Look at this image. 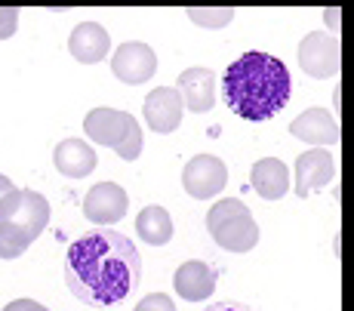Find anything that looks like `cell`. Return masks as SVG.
<instances>
[{
	"label": "cell",
	"mask_w": 354,
	"mask_h": 311,
	"mask_svg": "<svg viewBox=\"0 0 354 311\" xmlns=\"http://www.w3.org/2000/svg\"><path fill=\"white\" fill-rule=\"evenodd\" d=\"M142 259L133 241L114 228H93L65 253V283L84 305L111 308L139 290Z\"/></svg>",
	"instance_id": "1"
},
{
	"label": "cell",
	"mask_w": 354,
	"mask_h": 311,
	"mask_svg": "<svg viewBox=\"0 0 354 311\" xmlns=\"http://www.w3.org/2000/svg\"><path fill=\"white\" fill-rule=\"evenodd\" d=\"M176 93H179L182 105L194 114H207L216 105V74L209 68H188L176 80Z\"/></svg>",
	"instance_id": "12"
},
{
	"label": "cell",
	"mask_w": 354,
	"mask_h": 311,
	"mask_svg": "<svg viewBox=\"0 0 354 311\" xmlns=\"http://www.w3.org/2000/svg\"><path fill=\"white\" fill-rule=\"evenodd\" d=\"M326 22H330L333 31H339V10L333 6V10H326Z\"/></svg>",
	"instance_id": "26"
},
{
	"label": "cell",
	"mask_w": 354,
	"mask_h": 311,
	"mask_svg": "<svg viewBox=\"0 0 354 311\" xmlns=\"http://www.w3.org/2000/svg\"><path fill=\"white\" fill-rule=\"evenodd\" d=\"M250 185L262 200H281L290 191V170L283 160L262 158L250 170Z\"/></svg>",
	"instance_id": "17"
},
{
	"label": "cell",
	"mask_w": 354,
	"mask_h": 311,
	"mask_svg": "<svg viewBox=\"0 0 354 311\" xmlns=\"http://www.w3.org/2000/svg\"><path fill=\"white\" fill-rule=\"evenodd\" d=\"M22 253H25L22 243H16V241L6 238V234H0V259H19Z\"/></svg>",
	"instance_id": "22"
},
{
	"label": "cell",
	"mask_w": 354,
	"mask_h": 311,
	"mask_svg": "<svg viewBox=\"0 0 354 311\" xmlns=\"http://www.w3.org/2000/svg\"><path fill=\"white\" fill-rule=\"evenodd\" d=\"M207 232L216 241V247L228 249V253H250L259 243V225L253 213L237 198H222L209 207Z\"/></svg>",
	"instance_id": "4"
},
{
	"label": "cell",
	"mask_w": 354,
	"mask_h": 311,
	"mask_svg": "<svg viewBox=\"0 0 354 311\" xmlns=\"http://www.w3.org/2000/svg\"><path fill=\"white\" fill-rule=\"evenodd\" d=\"M50 225V204L44 194L31 191V188H12L0 200V234L10 241L22 243L25 249L44 234Z\"/></svg>",
	"instance_id": "3"
},
{
	"label": "cell",
	"mask_w": 354,
	"mask_h": 311,
	"mask_svg": "<svg viewBox=\"0 0 354 311\" xmlns=\"http://www.w3.org/2000/svg\"><path fill=\"white\" fill-rule=\"evenodd\" d=\"M84 130L90 142H96L102 148H111L124 160H136L142 154V148H145L139 120L127 111H118V108H93L84 120Z\"/></svg>",
	"instance_id": "5"
},
{
	"label": "cell",
	"mask_w": 354,
	"mask_h": 311,
	"mask_svg": "<svg viewBox=\"0 0 354 311\" xmlns=\"http://www.w3.org/2000/svg\"><path fill=\"white\" fill-rule=\"evenodd\" d=\"M136 232L148 247H163L173 241V219L163 207H145L136 219Z\"/></svg>",
	"instance_id": "18"
},
{
	"label": "cell",
	"mask_w": 354,
	"mask_h": 311,
	"mask_svg": "<svg viewBox=\"0 0 354 311\" xmlns=\"http://www.w3.org/2000/svg\"><path fill=\"white\" fill-rule=\"evenodd\" d=\"M222 93H225V102L237 117L262 124L287 108L292 77L277 56L250 50L228 65Z\"/></svg>",
	"instance_id": "2"
},
{
	"label": "cell",
	"mask_w": 354,
	"mask_h": 311,
	"mask_svg": "<svg viewBox=\"0 0 354 311\" xmlns=\"http://www.w3.org/2000/svg\"><path fill=\"white\" fill-rule=\"evenodd\" d=\"M3 311H50V308L34 302V299H12L10 305H3Z\"/></svg>",
	"instance_id": "23"
},
{
	"label": "cell",
	"mask_w": 354,
	"mask_h": 311,
	"mask_svg": "<svg viewBox=\"0 0 354 311\" xmlns=\"http://www.w3.org/2000/svg\"><path fill=\"white\" fill-rule=\"evenodd\" d=\"M19 28V10H12V6H0V40L12 37Z\"/></svg>",
	"instance_id": "21"
},
{
	"label": "cell",
	"mask_w": 354,
	"mask_h": 311,
	"mask_svg": "<svg viewBox=\"0 0 354 311\" xmlns=\"http://www.w3.org/2000/svg\"><path fill=\"white\" fill-rule=\"evenodd\" d=\"M129 209V198L118 182H99L86 191L84 198V216L96 225H108V222H120Z\"/></svg>",
	"instance_id": "11"
},
{
	"label": "cell",
	"mask_w": 354,
	"mask_h": 311,
	"mask_svg": "<svg viewBox=\"0 0 354 311\" xmlns=\"http://www.w3.org/2000/svg\"><path fill=\"white\" fill-rule=\"evenodd\" d=\"M111 74L120 84H129V86L145 84V80H151L158 74V53L148 44H142V40H127V44H120L114 50Z\"/></svg>",
	"instance_id": "8"
},
{
	"label": "cell",
	"mask_w": 354,
	"mask_h": 311,
	"mask_svg": "<svg viewBox=\"0 0 354 311\" xmlns=\"http://www.w3.org/2000/svg\"><path fill=\"white\" fill-rule=\"evenodd\" d=\"M53 164H56V170L62 176H68V179H84V176H90L96 170L99 158L90 148V142L65 139V142H59L56 151H53Z\"/></svg>",
	"instance_id": "16"
},
{
	"label": "cell",
	"mask_w": 354,
	"mask_h": 311,
	"mask_svg": "<svg viewBox=\"0 0 354 311\" xmlns=\"http://www.w3.org/2000/svg\"><path fill=\"white\" fill-rule=\"evenodd\" d=\"M225 185H228V167L216 154H197V158H192L185 164L182 188L188 191V198H194V200L219 198Z\"/></svg>",
	"instance_id": "7"
},
{
	"label": "cell",
	"mask_w": 354,
	"mask_h": 311,
	"mask_svg": "<svg viewBox=\"0 0 354 311\" xmlns=\"http://www.w3.org/2000/svg\"><path fill=\"white\" fill-rule=\"evenodd\" d=\"M185 16H188V22L197 25V28L219 31V28H228V25L234 22V6H192Z\"/></svg>",
	"instance_id": "19"
},
{
	"label": "cell",
	"mask_w": 354,
	"mask_h": 311,
	"mask_svg": "<svg viewBox=\"0 0 354 311\" xmlns=\"http://www.w3.org/2000/svg\"><path fill=\"white\" fill-rule=\"evenodd\" d=\"M133 311H176V305H173V299H169V296L151 293V296H145V299H142Z\"/></svg>",
	"instance_id": "20"
},
{
	"label": "cell",
	"mask_w": 354,
	"mask_h": 311,
	"mask_svg": "<svg viewBox=\"0 0 354 311\" xmlns=\"http://www.w3.org/2000/svg\"><path fill=\"white\" fill-rule=\"evenodd\" d=\"M203 311H253V308H250V305H243V302L228 299V302H213V305H207Z\"/></svg>",
	"instance_id": "24"
},
{
	"label": "cell",
	"mask_w": 354,
	"mask_h": 311,
	"mask_svg": "<svg viewBox=\"0 0 354 311\" xmlns=\"http://www.w3.org/2000/svg\"><path fill=\"white\" fill-rule=\"evenodd\" d=\"M68 53L80 65H96L111 53V35L99 22H80L68 35Z\"/></svg>",
	"instance_id": "14"
},
{
	"label": "cell",
	"mask_w": 354,
	"mask_h": 311,
	"mask_svg": "<svg viewBox=\"0 0 354 311\" xmlns=\"http://www.w3.org/2000/svg\"><path fill=\"white\" fill-rule=\"evenodd\" d=\"M299 68L315 80H330L342 68V46L336 35H324V31H311L299 44Z\"/></svg>",
	"instance_id": "6"
},
{
	"label": "cell",
	"mask_w": 354,
	"mask_h": 311,
	"mask_svg": "<svg viewBox=\"0 0 354 311\" xmlns=\"http://www.w3.org/2000/svg\"><path fill=\"white\" fill-rule=\"evenodd\" d=\"M290 136L311 148H326L339 142V120L324 108H308L290 124Z\"/></svg>",
	"instance_id": "13"
},
{
	"label": "cell",
	"mask_w": 354,
	"mask_h": 311,
	"mask_svg": "<svg viewBox=\"0 0 354 311\" xmlns=\"http://www.w3.org/2000/svg\"><path fill=\"white\" fill-rule=\"evenodd\" d=\"M142 114H145V124L151 133H176L182 124V114H185V105H182L176 86H158L145 96V105H142Z\"/></svg>",
	"instance_id": "10"
},
{
	"label": "cell",
	"mask_w": 354,
	"mask_h": 311,
	"mask_svg": "<svg viewBox=\"0 0 354 311\" xmlns=\"http://www.w3.org/2000/svg\"><path fill=\"white\" fill-rule=\"evenodd\" d=\"M173 287L176 296H182L185 302H201L216 293V268L197 259L182 262L179 272L173 274Z\"/></svg>",
	"instance_id": "15"
},
{
	"label": "cell",
	"mask_w": 354,
	"mask_h": 311,
	"mask_svg": "<svg viewBox=\"0 0 354 311\" xmlns=\"http://www.w3.org/2000/svg\"><path fill=\"white\" fill-rule=\"evenodd\" d=\"M296 198H311V191H321L336 176V160L326 148H308L296 158Z\"/></svg>",
	"instance_id": "9"
},
{
	"label": "cell",
	"mask_w": 354,
	"mask_h": 311,
	"mask_svg": "<svg viewBox=\"0 0 354 311\" xmlns=\"http://www.w3.org/2000/svg\"><path fill=\"white\" fill-rule=\"evenodd\" d=\"M12 188H16V185H12V179H6V176L0 173V200H3V194H10Z\"/></svg>",
	"instance_id": "25"
}]
</instances>
